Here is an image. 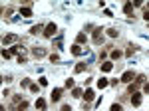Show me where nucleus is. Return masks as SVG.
Returning <instances> with one entry per match:
<instances>
[{
  "instance_id": "13",
  "label": "nucleus",
  "mask_w": 149,
  "mask_h": 111,
  "mask_svg": "<svg viewBox=\"0 0 149 111\" xmlns=\"http://www.w3.org/2000/svg\"><path fill=\"white\" fill-rule=\"evenodd\" d=\"M133 8H135V6H133V2H127V4H123V12H125V14H131V12H133Z\"/></svg>"
},
{
  "instance_id": "23",
  "label": "nucleus",
  "mask_w": 149,
  "mask_h": 111,
  "mask_svg": "<svg viewBox=\"0 0 149 111\" xmlns=\"http://www.w3.org/2000/svg\"><path fill=\"white\" fill-rule=\"evenodd\" d=\"M117 30H115V28H109V30H107V36H111V38H117Z\"/></svg>"
},
{
  "instance_id": "36",
  "label": "nucleus",
  "mask_w": 149,
  "mask_h": 111,
  "mask_svg": "<svg viewBox=\"0 0 149 111\" xmlns=\"http://www.w3.org/2000/svg\"><path fill=\"white\" fill-rule=\"evenodd\" d=\"M147 10H149V4H147Z\"/></svg>"
},
{
  "instance_id": "10",
  "label": "nucleus",
  "mask_w": 149,
  "mask_h": 111,
  "mask_svg": "<svg viewBox=\"0 0 149 111\" xmlns=\"http://www.w3.org/2000/svg\"><path fill=\"white\" fill-rule=\"evenodd\" d=\"M86 42H88V36H86V34H78V36H76V44H86Z\"/></svg>"
},
{
  "instance_id": "18",
  "label": "nucleus",
  "mask_w": 149,
  "mask_h": 111,
  "mask_svg": "<svg viewBox=\"0 0 149 111\" xmlns=\"http://www.w3.org/2000/svg\"><path fill=\"white\" fill-rule=\"evenodd\" d=\"M107 85H109V81H107V79H97V87L100 89H103V87H107Z\"/></svg>"
},
{
  "instance_id": "8",
  "label": "nucleus",
  "mask_w": 149,
  "mask_h": 111,
  "mask_svg": "<svg viewBox=\"0 0 149 111\" xmlns=\"http://www.w3.org/2000/svg\"><path fill=\"white\" fill-rule=\"evenodd\" d=\"M62 99V87H56L52 91V101H60Z\"/></svg>"
},
{
  "instance_id": "33",
  "label": "nucleus",
  "mask_w": 149,
  "mask_h": 111,
  "mask_svg": "<svg viewBox=\"0 0 149 111\" xmlns=\"http://www.w3.org/2000/svg\"><path fill=\"white\" fill-rule=\"evenodd\" d=\"M62 111H72V107L70 105H62Z\"/></svg>"
},
{
  "instance_id": "32",
  "label": "nucleus",
  "mask_w": 149,
  "mask_h": 111,
  "mask_svg": "<svg viewBox=\"0 0 149 111\" xmlns=\"http://www.w3.org/2000/svg\"><path fill=\"white\" fill-rule=\"evenodd\" d=\"M54 44H56V48H62V38H58V40L54 42Z\"/></svg>"
},
{
  "instance_id": "3",
  "label": "nucleus",
  "mask_w": 149,
  "mask_h": 111,
  "mask_svg": "<svg viewBox=\"0 0 149 111\" xmlns=\"http://www.w3.org/2000/svg\"><path fill=\"white\" fill-rule=\"evenodd\" d=\"M133 79H135V74H133V69H127L125 74L121 76V81H123V83H131Z\"/></svg>"
},
{
  "instance_id": "1",
  "label": "nucleus",
  "mask_w": 149,
  "mask_h": 111,
  "mask_svg": "<svg viewBox=\"0 0 149 111\" xmlns=\"http://www.w3.org/2000/svg\"><path fill=\"white\" fill-rule=\"evenodd\" d=\"M92 42L95 46H100V44H103V30L102 28H95L93 30V36H92Z\"/></svg>"
},
{
  "instance_id": "6",
  "label": "nucleus",
  "mask_w": 149,
  "mask_h": 111,
  "mask_svg": "<svg viewBox=\"0 0 149 111\" xmlns=\"http://www.w3.org/2000/svg\"><path fill=\"white\" fill-rule=\"evenodd\" d=\"M16 40H18V36H14V34H8V36H4V38H2V44L8 46V44H12V42H16Z\"/></svg>"
},
{
  "instance_id": "2",
  "label": "nucleus",
  "mask_w": 149,
  "mask_h": 111,
  "mask_svg": "<svg viewBox=\"0 0 149 111\" xmlns=\"http://www.w3.org/2000/svg\"><path fill=\"white\" fill-rule=\"evenodd\" d=\"M58 32V26L54 22H50L46 26V28H44V36H46V38H54V34Z\"/></svg>"
},
{
  "instance_id": "21",
  "label": "nucleus",
  "mask_w": 149,
  "mask_h": 111,
  "mask_svg": "<svg viewBox=\"0 0 149 111\" xmlns=\"http://www.w3.org/2000/svg\"><path fill=\"white\" fill-rule=\"evenodd\" d=\"M12 56L14 54H12L10 50H2V58H4V60H8V58H12Z\"/></svg>"
},
{
  "instance_id": "12",
  "label": "nucleus",
  "mask_w": 149,
  "mask_h": 111,
  "mask_svg": "<svg viewBox=\"0 0 149 111\" xmlns=\"http://www.w3.org/2000/svg\"><path fill=\"white\" fill-rule=\"evenodd\" d=\"M20 14H22L24 18H30V16H32V8H30V6H26V8H20Z\"/></svg>"
},
{
  "instance_id": "9",
  "label": "nucleus",
  "mask_w": 149,
  "mask_h": 111,
  "mask_svg": "<svg viewBox=\"0 0 149 111\" xmlns=\"http://www.w3.org/2000/svg\"><path fill=\"white\" fill-rule=\"evenodd\" d=\"M40 32H44V26H42V24H36V26L30 28V34H34V36H38Z\"/></svg>"
},
{
  "instance_id": "20",
  "label": "nucleus",
  "mask_w": 149,
  "mask_h": 111,
  "mask_svg": "<svg viewBox=\"0 0 149 111\" xmlns=\"http://www.w3.org/2000/svg\"><path fill=\"white\" fill-rule=\"evenodd\" d=\"M84 69H86V64H78V66L74 67V71H76V74H81Z\"/></svg>"
},
{
  "instance_id": "31",
  "label": "nucleus",
  "mask_w": 149,
  "mask_h": 111,
  "mask_svg": "<svg viewBox=\"0 0 149 111\" xmlns=\"http://www.w3.org/2000/svg\"><path fill=\"white\" fill-rule=\"evenodd\" d=\"M40 85H48V79L46 78H40Z\"/></svg>"
},
{
  "instance_id": "17",
  "label": "nucleus",
  "mask_w": 149,
  "mask_h": 111,
  "mask_svg": "<svg viewBox=\"0 0 149 111\" xmlns=\"http://www.w3.org/2000/svg\"><path fill=\"white\" fill-rule=\"evenodd\" d=\"M36 109H40V111H42V109H46V101L42 99V97L36 101Z\"/></svg>"
},
{
  "instance_id": "11",
  "label": "nucleus",
  "mask_w": 149,
  "mask_h": 111,
  "mask_svg": "<svg viewBox=\"0 0 149 111\" xmlns=\"http://www.w3.org/2000/svg\"><path fill=\"white\" fill-rule=\"evenodd\" d=\"M84 97H86V103H90V101H92L93 97H95V93H93V89H86V95H84Z\"/></svg>"
},
{
  "instance_id": "24",
  "label": "nucleus",
  "mask_w": 149,
  "mask_h": 111,
  "mask_svg": "<svg viewBox=\"0 0 149 111\" xmlns=\"http://www.w3.org/2000/svg\"><path fill=\"white\" fill-rule=\"evenodd\" d=\"M109 111H123V107H121L119 103H113V105H111V109H109Z\"/></svg>"
},
{
  "instance_id": "15",
  "label": "nucleus",
  "mask_w": 149,
  "mask_h": 111,
  "mask_svg": "<svg viewBox=\"0 0 149 111\" xmlns=\"http://www.w3.org/2000/svg\"><path fill=\"white\" fill-rule=\"evenodd\" d=\"M133 83H135V85H141V83H145V76H143V74H139V76H135V79H133Z\"/></svg>"
},
{
  "instance_id": "4",
  "label": "nucleus",
  "mask_w": 149,
  "mask_h": 111,
  "mask_svg": "<svg viewBox=\"0 0 149 111\" xmlns=\"http://www.w3.org/2000/svg\"><path fill=\"white\" fill-rule=\"evenodd\" d=\"M32 56H34V58H44V56H46V50L40 48V46H36V48H32Z\"/></svg>"
},
{
  "instance_id": "16",
  "label": "nucleus",
  "mask_w": 149,
  "mask_h": 111,
  "mask_svg": "<svg viewBox=\"0 0 149 111\" xmlns=\"http://www.w3.org/2000/svg\"><path fill=\"white\" fill-rule=\"evenodd\" d=\"M72 95H74V97H78V99H80V97H84V91H81L80 87H74V89H72Z\"/></svg>"
},
{
  "instance_id": "34",
  "label": "nucleus",
  "mask_w": 149,
  "mask_h": 111,
  "mask_svg": "<svg viewBox=\"0 0 149 111\" xmlns=\"http://www.w3.org/2000/svg\"><path fill=\"white\" fill-rule=\"evenodd\" d=\"M143 18H145V20L149 22V10H145V12H143Z\"/></svg>"
},
{
  "instance_id": "28",
  "label": "nucleus",
  "mask_w": 149,
  "mask_h": 111,
  "mask_svg": "<svg viewBox=\"0 0 149 111\" xmlns=\"http://www.w3.org/2000/svg\"><path fill=\"white\" fill-rule=\"evenodd\" d=\"M66 87H74V79H72V78H70V79H66Z\"/></svg>"
},
{
  "instance_id": "7",
  "label": "nucleus",
  "mask_w": 149,
  "mask_h": 111,
  "mask_svg": "<svg viewBox=\"0 0 149 111\" xmlns=\"http://www.w3.org/2000/svg\"><path fill=\"white\" fill-rule=\"evenodd\" d=\"M72 54L74 56H81V54H86V50H84L80 44H74L72 46Z\"/></svg>"
},
{
  "instance_id": "30",
  "label": "nucleus",
  "mask_w": 149,
  "mask_h": 111,
  "mask_svg": "<svg viewBox=\"0 0 149 111\" xmlns=\"http://www.w3.org/2000/svg\"><path fill=\"white\" fill-rule=\"evenodd\" d=\"M18 64H26V58L24 56H18Z\"/></svg>"
},
{
  "instance_id": "14",
  "label": "nucleus",
  "mask_w": 149,
  "mask_h": 111,
  "mask_svg": "<svg viewBox=\"0 0 149 111\" xmlns=\"http://www.w3.org/2000/svg\"><path fill=\"white\" fill-rule=\"evenodd\" d=\"M113 69V64L111 62H103L102 64V71H111Z\"/></svg>"
},
{
  "instance_id": "35",
  "label": "nucleus",
  "mask_w": 149,
  "mask_h": 111,
  "mask_svg": "<svg viewBox=\"0 0 149 111\" xmlns=\"http://www.w3.org/2000/svg\"><path fill=\"white\" fill-rule=\"evenodd\" d=\"M143 91H145V93H149V83H145V87H143Z\"/></svg>"
},
{
  "instance_id": "22",
  "label": "nucleus",
  "mask_w": 149,
  "mask_h": 111,
  "mask_svg": "<svg viewBox=\"0 0 149 111\" xmlns=\"http://www.w3.org/2000/svg\"><path fill=\"white\" fill-rule=\"evenodd\" d=\"M26 107H28V101H20L18 103V111H26Z\"/></svg>"
},
{
  "instance_id": "26",
  "label": "nucleus",
  "mask_w": 149,
  "mask_h": 111,
  "mask_svg": "<svg viewBox=\"0 0 149 111\" xmlns=\"http://www.w3.org/2000/svg\"><path fill=\"white\" fill-rule=\"evenodd\" d=\"M30 85H32V83H30V79L24 78V79H22V87H30Z\"/></svg>"
},
{
  "instance_id": "25",
  "label": "nucleus",
  "mask_w": 149,
  "mask_h": 111,
  "mask_svg": "<svg viewBox=\"0 0 149 111\" xmlns=\"http://www.w3.org/2000/svg\"><path fill=\"white\" fill-rule=\"evenodd\" d=\"M135 50H137V46H129V50L125 52V56H131L133 52H135Z\"/></svg>"
},
{
  "instance_id": "29",
  "label": "nucleus",
  "mask_w": 149,
  "mask_h": 111,
  "mask_svg": "<svg viewBox=\"0 0 149 111\" xmlns=\"http://www.w3.org/2000/svg\"><path fill=\"white\" fill-rule=\"evenodd\" d=\"M30 91H32V93H38V85L32 83V85H30Z\"/></svg>"
},
{
  "instance_id": "19",
  "label": "nucleus",
  "mask_w": 149,
  "mask_h": 111,
  "mask_svg": "<svg viewBox=\"0 0 149 111\" xmlns=\"http://www.w3.org/2000/svg\"><path fill=\"white\" fill-rule=\"evenodd\" d=\"M121 56H123V52H121V50H111V58H113V60H119Z\"/></svg>"
},
{
  "instance_id": "27",
  "label": "nucleus",
  "mask_w": 149,
  "mask_h": 111,
  "mask_svg": "<svg viewBox=\"0 0 149 111\" xmlns=\"http://www.w3.org/2000/svg\"><path fill=\"white\" fill-rule=\"evenodd\" d=\"M58 60H60V56H58V54H52V56H50V62H52V64H54V62H58Z\"/></svg>"
},
{
  "instance_id": "5",
  "label": "nucleus",
  "mask_w": 149,
  "mask_h": 111,
  "mask_svg": "<svg viewBox=\"0 0 149 111\" xmlns=\"http://www.w3.org/2000/svg\"><path fill=\"white\" fill-rule=\"evenodd\" d=\"M131 105H133V107H139V105H141V93H137V91L131 93Z\"/></svg>"
}]
</instances>
